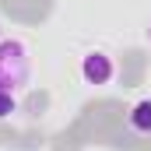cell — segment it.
<instances>
[{
	"instance_id": "obj_3",
	"label": "cell",
	"mask_w": 151,
	"mask_h": 151,
	"mask_svg": "<svg viewBox=\"0 0 151 151\" xmlns=\"http://www.w3.org/2000/svg\"><path fill=\"white\" fill-rule=\"evenodd\" d=\"M130 127L141 130V134H151V102H137L134 113H130Z\"/></svg>"
},
{
	"instance_id": "obj_2",
	"label": "cell",
	"mask_w": 151,
	"mask_h": 151,
	"mask_svg": "<svg viewBox=\"0 0 151 151\" xmlns=\"http://www.w3.org/2000/svg\"><path fill=\"white\" fill-rule=\"evenodd\" d=\"M81 74H84L88 84H106V81L113 77V60H109V56H102V53H91V56H84Z\"/></svg>"
},
{
	"instance_id": "obj_1",
	"label": "cell",
	"mask_w": 151,
	"mask_h": 151,
	"mask_svg": "<svg viewBox=\"0 0 151 151\" xmlns=\"http://www.w3.org/2000/svg\"><path fill=\"white\" fill-rule=\"evenodd\" d=\"M32 74V60H28V49L18 42V39H7L0 42V91H18L28 84Z\"/></svg>"
},
{
	"instance_id": "obj_4",
	"label": "cell",
	"mask_w": 151,
	"mask_h": 151,
	"mask_svg": "<svg viewBox=\"0 0 151 151\" xmlns=\"http://www.w3.org/2000/svg\"><path fill=\"white\" fill-rule=\"evenodd\" d=\"M14 109H18V106H14V95H11V91H0V119H7Z\"/></svg>"
}]
</instances>
